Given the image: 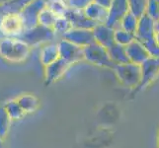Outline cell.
Here are the masks:
<instances>
[{"label": "cell", "instance_id": "obj_32", "mask_svg": "<svg viewBox=\"0 0 159 148\" xmlns=\"http://www.w3.org/2000/svg\"><path fill=\"white\" fill-rule=\"evenodd\" d=\"M14 1V0H0V7L1 6H4V5H6L10 2Z\"/></svg>", "mask_w": 159, "mask_h": 148}, {"label": "cell", "instance_id": "obj_24", "mask_svg": "<svg viewBox=\"0 0 159 148\" xmlns=\"http://www.w3.org/2000/svg\"><path fill=\"white\" fill-rule=\"evenodd\" d=\"M147 2L148 0H128L129 12L139 19L146 13Z\"/></svg>", "mask_w": 159, "mask_h": 148}, {"label": "cell", "instance_id": "obj_30", "mask_svg": "<svg viewBox=\"0 0 159 148\" xmlns=\"http://www.w3.org/2000/svg\"><path fill=\"white\" fill-rule=\"evenodd\" d=\"M69 8L84 10L87 5H89L93 0H66Z\"/></svg>", "mask_w": 159, "mask_h": 148}, {"label": "cell", "instance_id": "obj_26", "mask_svg": "<svg viewBox=\"0 0 159 148\" xmlns=\"http://www.w3.org/2000/svg\"><path fill=\"white\" fill-rule=\"evenodd\" d=\"M57 19V16L54 14L52 10H50L48 7H46L39 16V25L47 27V28H53L54 23Z\"/></svg>", "mask_w": 159, "mask_h": 148}, {"label": "cell", "instance_id": "obj_16", "mask_svg": "<svg viewBox=\"0 0 159 148\" xmlns=\"http://www.w3.org/2000/svg\"><path fill=\"white\" fill-rule=\"evenodd\" d=\"M83 11L87 17L94 21L95 23L106 24L109 16V9L104 8L101 5L92 1L89 5H87Z\"/></svg>", "mask_w": 159, "mask_h": 148}, {"label": "cell", "instance_id": "obj_19", "mask_svg": "<svg viewBox=\"0 0 159 148\" xmlns=\"http://www.w3.org/2000/svg\"><path fill=\"white\" fill-rule=\"evenodd\" d=\"M108 52L110 54V57H111L115 64H123L130 62L128 56L127 48L122 45L115 43L114 45H112L108 48Z\"/></svg>", "mask_w": 159, "mask_h": 148}, {"label": "cell", "instance_id": "obj_33", "mask_svg": "<svg viewBox=\"0 0 159 148\" xmlns=\"http://www.w3.org/2000/svg\"><path fill=\"white\" fill-rule=\"evenodd\" d=\"M155 34H159V20L155 21Z\"/></svg>", "mask_w": 159, "mask_h": 148}, {"label": "cell", "instance_id": "obj_28", "mask_svg": "<svg viewBox=\"0 0 159 148\" xmlns=\"http://www.w3.org/2000/svg\"><path fill=\"white\" fill-rule=\"evenodd\" d=\"M32 0H14L4 6L0 8H3V13H20L27 4H29Z\"/></svg>", "mask_w": 159, "mask_h": 148}, {"label": "cell", "instance_id": "obj_25", "mask_svg": "<svg viewBox=\"0 0 159 148\" xmlns=\"http://www.w3.org/2000/svg\"><path fill=\"white\" fill-rule=\"evenodd\" d=\"M135 40V35L123 30L122 28L115 29V43L122 45L124 47L129 46L130 43Z\"/></svg>", "mask_w": 159, "mask_h": 148}, {"label": "cell", "instance_id": "obj_9", "mask_svg": "<svg viewBox=\"0 0 159 148\" xmlns=\"http://www.w3.org/2000/svg\"><path fill=\"white\" fill-rule=\"evenodd\" d=\"M71 66L72 65L61 57L45 66L43 67L45 69V72H43L45 73V84L48 86L58 81L62 76H64V74L67 72Z\"/></svg>", "mask_w": 159, "mask_h": 148}, {"label": "cell", "instance_id": "obj_5", "mask_svg": "<svg viewBox=\"0 0 159 148\" xmlns=\"http://www.w3.org/2000/svg\"><path fill=\"white\" fill-rule=\"evenodd\" d=\"M47 7V0H32L19 13L24 25V31L35 28L39 25V16Z\"/></svg>", "mask_w": 159, "mask_h": 148}, {"label": "cell", "instance_id": "obj_36", "mask_svg": "<svg viewBox=\"0 0 159 148\" xmlns=\"http://www.w3.org/2000/svg\"><path fill=\"white\" fill-rule=\"evenodd\" d=\"M158 3H159V0H158Z\"/></svg>", "mask_w": 159, "mask_h": 148}, {"label": "cell", "instance_id": "obj_34", "mask_svg": "<svg viewBox=\"0 0 159 148\" xmlns=\"http://www.w3.org/2000/svg\"><path fill=\"white\" fill-rule=\"evenodd\" d=\"M3 141L4 140H2L1 138H0V148H3Z\"/></svg>", "mask_w": 159, "mask_h": 148}, {"label": "cell", "instance_id": "obj_7", "mask_svg": "<svg viewBox=\"0 0 159 148\" xmlns=\"http://www.w3.org/2000/svg\"><path fill=\"white\" fill-rule=\"evenodd\" d=\"M0 32L4 37L19 38L24 32L23 21L19 13H6L0 19Z\"/></svg>", "mask_w": 159, "mask_h": 148}, {"label": "cell", "instance_id": "obj_12", "mask_svg": "<svg viewBox=\"0 0 159 148\" xmlns=\"http://www.w3.org/2000/svg\"><path fill=\"white\" fill-rule=\"evenodd\" d=\"M62 38L81 47H85L95 42L93 30L90 29L71 28Z\"/></svg>", "mask_w": 159, "mask_h": 148}, {"label": "cell", "instance_id": "obj_15", "mask_svg": "<svg viewBox=\"0 0 159 148\" xmlns=\"http://www.w3.org/2000/svg\"><path fill=\"white\" fill-rule=\"evenodd\" d=\"M125 48H127L129 61L133 63L141 65L145 60L150 57V54L147 52L146 47L136 39L133 43H130L129 46L125 47Z\"/></svg>", "mask_w": 159, "mask_h": 148}, {"label": "cell", "instance_id": "obj_21", "mask_svg": "<svg viewBox=\"0 0 159 148\" xmlns=\"http://www.w3.org/2000/svg\"><path fill=\"white\" fill-rule=\"evenodd\" d=\"M138 25H139V18L136 17V16H134L133 13L129 12L124 16V18L122 20H120L118 28H122L123 30L133 33V34L135 35L136 29H138Z\"/></svg>", "mask_w": 159, "mask_h": 148}, {"label": "cell", "instance_id": "obj_2", "mask_svg": "<svg viewBox=\"0 0 159 148\" xmlns=\"http://www.w3.org/2000/svg\"><path fill=\"white\" fill-rule=\"evenodd\" d=\"M119 82L125 88L135 90L141 80V65L128 62L116 64L113 69Z\"/></svg>", "mask_w": 159, "mask_h": 148}, {"label": "cell", "instance_id": "obj_27", "mask_svg": "<svg viewBox=\"0 0 159 148\" xmlns=\"http://www.w3.org/2000/svg\"><path fill=\"white\" fill-rule=\"evenodd\" d=\"M71 28H72V26H71L69 20L65 16H61V17H57L52 29L56 35H60L62 38Z\"/></svg>", "mask_w": 159, "mask_h": 148}, {"label": "cell", "instance_id": "obj_22", "mask_svg": "<svg viewBox=\"0 0 159 148\" xmlns=\"http://www.w3.org/2000/svg\"><path fill=\"white\" fill-rule=\"evenodd\" d=\"M12 119H10L4 106H0V138L5 140L8 136Z\"/></svg>", "mask_w": 159, "mask_h": 148}, {"label": "cell", "instance_id": "obj_31", "mask_svg": "<svg viewBox=\"0 0 159 148\" xmlns=\"http://www.w3.org/2000/svg\"><path fill=\"white\" fill-rule=\"evenodd\" d=\"M93 1H94L95 3H97V4L101 5V6L104 7V8L109 9L110 6L112 5L113 0H93Z\"/></svg>", "mask_w": 159, "mask_h": 148}, {"label": "cell", "instance_id": "obj_6", "mask_svg": "<svg viewBox=\"0 0 159 148\" xmlns=\"http://www.w3.org/2000/svg\"><path fill=\"white\" fill-rule=\"evenodd\" d=\"M159 76V57L150 56L141 64V80L134 94L146 89Z\"/></svg>", "mask_w": 159, "mask_h": 148}, {"label": "cell", "instance_id": "obj_13", "mask_svg": "<svg viewBox=\"0 0 159 148\" xmlns=\"http://www.w3.org/2000/svg\"><path fill=\"white\" fill-rule=\"evenodd\" d=\"M65 17L69 20L72 28L93 30L97 25V23L87 17L83 10L69 8L65 14Z\"/></svg>", "mask_w": 159, "mask_h": 148}, {"label": "cell", "instance_id": "obj_14", "mask_svg": "<svg viewBox=\"0 0 159 148\" xmlns=\"http://www.w3.org/2000/svg\"><path fill=\"white\" fill-rule=\"evenodd\" d=\"M95 42L109 48L115 43V29L106 24H97L93 29Z\"/></svg>", "mask_w": 159, "mask_h": 148}, {"label": "cell", "instance_id": "obj_17", "mask_svg": "<svg viewBox=\"0 0 159 148\" xmlns=\"http://www.w3.org/2000/svg\"><path fill=\"white\" fill-rule=\"evenodd\" d=\"M60 56L57 43H48L42 47L40 52V61L43 67L54 62Z\"/></svg>", "mask_w": 159, "mask_h": 148}, {"label": "cell", "instance_id": "obj_1", "mask_svg": "<svg viewBox=\"0 0 159 148\" xmlns=\"http://www.w3.org/2000/svg\"><path fill=\"white\" fill-rule=\"evenodd\" d=\"M31 47L17 37H4L0 40V56L8 62L20 63L28 58Z\"/></svg>", "mask_w": 159, "mask_h": 148}, {"label": "cell", "instance_id": "obj_10", "mask_svg": "<svg viewBox=\"0 0 159 148\" xmlns=\"http://www.w3.org/2000/svg\"><path fill=\"white\" fill-rule=\"evenodd\" d=\"M135 39L141 43L155 39V21L146 13L139 19L138 29L135 32Z\"/></svg>", "mask_w": 159, "mask_h": 148}, {"label": "cell", "instance_id": "obj_18", "mask_svg": "<svg viewBox=\"0 0 159 148\" xmlns=\"http://www.w3.org/2000/svg\"><path fill=\"white\" fill-rule=\"evenodd\" d=\"M16 100L19 103V105L21 108L24 110V112L26 114H32L35 113L38 109L40 108V100L36 97L34 94H31V93H24V94H21L16 98Z\"/></svg>", "mask_w": 159, "mask_h": 148}, {"label": "cell", "instance_id": "obj_23", "mask_svg": "<svg viewBox=\"0 0 159 148\" xmlns=\"http://www.w3.org/2000/svg\"><path fill=\"white\" fill-rule=\"evenodd\" d=\"M47 7L52 10L57 17L65 16L69 9L66 0H47Z\"/></svg>", "mask_w": 159, "mask_h": 148}, {"label": "cell", "instance_id": "obj_29", "mask_svg": "<svg viewBox=\"0 0 159 148\" xmlns=\"http://www.w3.org/2000/svg\"><path fill=\"white\" fill-rule=\"evenodd\" d=\"M146 14L154 21L159 20V3L158 0H148L146 8Z\"/></svg>", "mask_w": 159, "mask_h": 148}, {"label": "cell", "instance_id": "obj_4", "mask_svg": "<svg viewBox=\"0 0 159 148\" xmlns=\"http://www.w3.org/2000/svg\"><path fill=\"white\" fill-rule=\"evenodd\" d=\"M56 36L53 29L38 25L33 29L25 30L19 38L28 43L31 47H35L51 43Z\"/></svg>", "mask_w": 159, "mask_h": 148}, {"label": "cell", "instance_id": "obj_3", "mask_svg": "<svg viewBox=\"0 0 159 148\" xmlns=\"http://www.w3.org/2000/svg\"><path fill=\"white\" fill-rule=\"evenodd\" d=\"M83 52L84 60L90 64L111 70H113L116 66V64L114 63V61L110 57L108 48L99 45L96 42L83 47Z\"/></svg>", "mask_w": 159, "mask_h": 148}, {"label": "cell", "instance_id": "obj_35", "mask_svg": "<svg viewBox=\"0 0 159 148\" xmlns=\"http://www.w3.org/2000/svg\"><path fill=\"white\" fill-rule=\"evenodd\" d=\"M158 148H159V136H158Z\"/></svg>", "mask_w": 159, "mask_h": 148}, {"label": "cell", "instance_id": "obj_11", "mask_svg": "<svg viewBox=\"0 0 159 148\" xmlns=\"http://www.w3.org/2000/svg\"><path fill=\"white\" fill-rule=\"evenodd\" d=\"M129 12L128 0H113L112 5L109 8V16L106 22V25L117 29L120 22L124 18V16Z\"/></svg>", "mask_w": 159, "mask_h": 148}, {"label": "cell", "instance_id": "obj_20", "mask_svg": "<svg viewBox=\"0 0 159 148\" xmlns=\"http://www.w3.org/2000/svg\"><path fill=\"white\" fill-rule=\"evenodd\" d=\"M3 106H4L5 110H6L7 114H9L10 119L12 120L22 119L27 114L24 112V110L21 108V106L19 105V103L17 102L16 99L7 101Z\"/></svg>", "mask_w": 159, "mask_h": 148}, {"label": "cell", "instance_id": "obj_8", "mask_svg": "<svg viewBox=\"0 0 159 148\" xmlns=\"http://www.w3.org/2000/svg\"><path fill=\"white\" fill-rule=\"evenodd\" d=\"M57 45H58L60 57L66 60L71 65L84 60L83 47L65 40L63 38H61V40L57 43Z\"/></svg>", "mask_w": 159, "mask_h": 148}]
</instances>
